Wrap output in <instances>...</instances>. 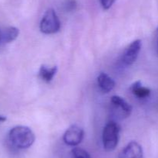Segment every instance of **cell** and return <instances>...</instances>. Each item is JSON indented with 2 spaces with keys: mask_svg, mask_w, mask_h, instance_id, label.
<instances>
[{
  "mask_svg": "<svg viewBox=\"0 0 158 158\" xmlns=\"http://www.w3.org/2000/svg\"><path fill=\"white\" fill-rule=\"evenodd\" d=\"M131 90L134 95L139 99H146L151 94V89L146 87L142 86L140 81H137L133 84L131 87Z\"/></svg>",
  "mask_w": 158,
  "mask_h": 158,
  "instance_id": "11",
  "label": "cell"
},
{
  "mask_svg": "<svg viewBox=\"0 0 158 158\" xmlns=\"http://www.w3.org/2000/svg\"><path fill=\"white\" fill-rule=\"evenodd\" d=\"M9 141L14 147L27 149L33 144L35 135L29 127L17 125L11 129L9 133Z\"/></svg>",
  "mask_w": 158,
  "mask_h": 158,
  "instance_id": "1",
  "label": "cell"
},
{
  "mask_svg": "<svg viewBox=\"0 0 158 158\" xmlns=\"http://www.w3.org/2000/svg\"><path fill=\"white\" fill-rule=\"evenodd\" d=\"M115 1L116 0H100V2L103 9H105V10H107L114 5Z\"/></svg>",
  "mask_w": 158,
  "mask_h": 158,
  "instance_id": "14",
  "label": "cell"
},
{
  "mask_svg": "<svg viewBox=\"0 0 158 158\" xmlns=\"http://www.w3.org/2000/svg\"><path fill=\"white\" fill-rule=\"evenodd\" d=\"M77 6V3L76 0H66L63 4L64 9L67 12H72L75 10Z\"/></svg>",
  "mask_w": 158,
  "mask_h": 158,
  "instance_id": "13",
  "label": "cell"
},
{
  "mask_svg": "<svg viewBox=\"0 0 158 158\" xmlns=\"http://www.w3.org/2000/svg\"><path fill=\"white\" fill-rule=\"evenodd\" d=\"M120 129L118 124L114 121H110L105 125L103 131V145L106 151H113L117 147Z\"/></svg>",
  "mask_w": 158,
  "mask_h": 158,
  "instance_id": "2",
  "label": "cell"
},
{
  "mask_svg": "<svg viewBox=\"0 0 158 158\" xmlns=\"http://www.w3.org/2000/svg\"><path fill=\"white\" fill-rule=\"evenodd\" d=\"M6 120V118L3 116H0V122H3Z\"/></svg>",
  "mask_w": 158,
  "mask_h": 158,
  "instance_id": "16",
  "label": "cell"
},
{
  "mask_svg": "<svg viewBox=\"0 0 158 158\" xmlns=\"http://www.w3.org/2000/svg\"><path fill=\"white\" fill-rule=\"evenodd\" d=\"M156 49H157V53L158 54V27L156 31Z\"/></svg>",
  "mask_w": 158,
  "mask_h": 158,
  "instance_id": "15",
  "label": "cell"
},
{
  "mask_svg": "<svg viewBox=\"0 0 158 158\" xmlns=\"http://www.w3.org/2000/svg\"><path fill=\"white\" fill-rule=\"evenodd\" d=\"M0 43H1V31H0Z\"/></svg>",
  "mask_w": 158,
  "mask_h": 158,
  "instance_id": "17",
  "label": "cell"
},
{
  "mask_svg": "<svg viewBox=\"0 0 158 158\" xmlns=\"http://www.w3.org/2000/svg\"><path fill=\"white\" fill-rule=\"evenodd\" d=\"M19 31L14 26H9L1 31V43H7L12 42L18 37Z\"/></svg>",
  "mask_w": 158,
  "mask_h": 158,
  "instance_id": "9",
  "label": "cell"
},
{
  "mask_svg": "<svg viewBox=\"0 0 158 158\" xmlns=\"http://www.w3.org/2000/svg\"><path fill=\"white\" fill-rule=\"evenodd\" d=\"M97 82L100 89L105 93L112 91L115 87V81L106 73H100L97 77Z\"/></svg>",
  "mask_w": 158,
  "mask_h": 158,
  "instance_id": "8",
  "label": "cell"
},
{
  "mask_svg": "<svg viewBox=\"0 0 158 158\" xmlns=\"http://www.w3.org/2000/svg\"><path fill=\"white\" fill-rule=\"evenodd\" d=\"M119 158H144L143 148L137 142L132 141L120 151Z\"/></svg>",
  "mask_w": 158,
  "mask_h": 158,
  "instance_id": "6",
  "label": "cell"
},
{
  "mask_svg": "<svg viewBox=\"0 0 158 158\" xmlns=\"http://www.w3.org/2000/svg\"><path fill=\"white\" fill-rule=\"evenodd\" d=\"M73 158H91L90 155L86 150L79 147H75L71 151Z\"/></svg>",
  "mask_w": 158,
  "mask_h": 158,
  "instance_id": "12",
  "label": "cell"
},
{
  "mask_svg": "<svg viewBox=\"0 0 158 158\" xmlns=\"http://www.w3.org/2000/svg\"><path fill=\"white\" fill-rule=\"evenodd\" d=\"M141 40H136L133 41L123 52L122 61L126 65H131L137 60L141 49Z\"/></svg>",
  "mask_w": 158,
  "mask_h": 158,
  "instance_id": "5",
  "label": "cell"
},
{
  "mask_svg": "<svg viewBox=\"0 0 158 158\" xmlns=\"http://www.w3.org/2000/svg\"><path fill=\"white\" fill-rule=\"evenodd\" d=\"M57 72V67L49 68L46 65H42L39 71V77L46 82H49L52 80Z\"/></svg>",
  "mask_w": 158,
  "mask_h": 158,
  "instance_id": "10",
  "label": "cell"
},
{
  "mask_svg": "<svg viewBox=\"0 0 158 158\" xmlns=\"http://www.w3.org/2000/svg\"><path fill=\"white\" fill-rule=\"evenodd\" d=\"M84 132L82 128L77 125H73L66 129L63 135V141L66 144L75 147L82 142Z\"/></svg>",
  "mask_w": 158,
  "mask_h": 158,
  "instance_id": "4",
  "label": "cell"
},
{
  "mask_svg": "<svg viewBox=\"0 0 158 158\" xmlns=\"http://www.w3.org/2000/svg\"><path fill=\"white\" fill-rule=\"evenodd\" d=\"M40 31L45 34H53L60 29V22L54 9H49L46 11L40 25Z\"/></svg>",
  "mask_w": 158,
  "mask_h": 158,
  "instance_id": "3",
  "label": "cell"
},
{
  "mask_svg": "<svg viewBox=\"0 0 158 158\" xmlns=\"http://www.w3.org/2000/svg\"><path fill=\"white\" fill-rule=\"evenodd\" d=\"M111 102L114 105V110L117 112V114H118L120 117L124 119L131 116L132 106L121 97L114 95L111 98Z\"/></svg>",
  "mask_w": 158,
  "mask_h": 158,
  "instance_id": "7",
  "label": "cell"
}]
</instances>
